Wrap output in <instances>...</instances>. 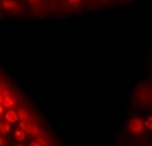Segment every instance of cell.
<instances>
[{
  "label": "cell",
  "instance_id": "6",
  "mask_svg": "<svg viewBox=\"0 0 152 146\" xmlns=\"http://www.w3.org/2000/svg\"><path fill=\"white\" fill-rule=\"evenodd\" d=\"M11 125L12 124H9L8 121H2V122H0V133H2V136H6L11 131Z\"/></svg>",
  "mask_w": 152,
  "mask_h": 146
},
{
  "label": "cell",
  "instance_id": "1",
  "mask_svg": "<svg viewBox=\"0 0 152 146\" xmlns=\"http://www.w3.org/2000/svg\"><path fill=\"white\" fill-rule=\"evenodd\" d=\"M136 101L142 106L152 104V87L151 85L139 87L137 91H136Z\"/></svg>",
  "mask_w": 152,
  "mask_h": 146
},
{
  "label": "cell",
  "instance_id": "11",
  "mask_svg": "<svg viewBox=\"0 0 152 146\" xmlns=\"http://www.w3.org/2000/svg\"><path fill=\"white\" fill-rule=\"evenodd\" d=\"M145 127H146L148 130H151V131H152V116H149V118L145 121Z\"/></svg>",
  "mask_w": 152,
  "mask_h": 146
},
{
  "label": "cell",
  "instance_id": "12",
  "mask_svg": "<svg viewBox=\"0 0 152 146\" xmlns=\"http://www.w3.org/2000/svg\"><path fill=\"white\" fill-rule=\"evenodd\" d=\"M67 3H69L70 6H78V5L82 3V0H67Z\"/></svg>",
  "mask_w": 152,
  "mask_h": 146
},
{
  "label": "cell",
  "instance_id": "13",
  "mask_svg": "<svg viewBox=\"0 0 152 146\" xmlns=\"http://www.w3.org/2000/svg\"><path fill=\"white\" fill-rule=\"evenodd\" d=\"M0 146H8V142H6V137L5 136L0 137Z\"/></svg>",
  "mask_w": 152,
  "mask_h": 146
},
{
  "label": "cell",
  "instance_id": "3",
  "mask_svg": "<svg viewBox=\"0 0 152 146\" xmlns=\"http://www.w3.org/2000/svg\"><path fill=\"white\" fill-rule=\"evenodd\" d=\"M0 8H2V11L6 12V14L20 12V5L15 2V0H2V2H0Z\"/></svg>",
  "mask_w": 152,
  "mask_h": 146
},
{
  "label": "cell",
  "instance_id": "2",
  "mask_svg": "<svg viewBox=\"0 0 152 146\" xmlns=\"http://www.w3.org/2000/svg\"><path fill=\"white\" fill-rule=\"evenodd\" d=\"M127 128H128V133H131L133 136H140V134H143L146 127H145V121L136 116V118H131L128 121Z\"/></svg>",
  "mask_w": 152,
  "mask_h": 146
},
{
  "label": "cell",
  "instance_id": "8",
  "mask_svg": "<svg viewBox=\"0 0 152 146\" xmlns=\"http://www.w3.org/2000/svg\"><path fill=\"white\" fill-rule=\"evenodd\" d=\"M26 136H27V133H26L24 130H21V128H18V130L15 131V139H17L18 142H24V140H26Z\"/></svg>",
  "mask_w": 152,
  "mask_h": 146
},
{
  "label": "cell",
  "instance_id": "4",
  "mask_svg": "<svg viewBox=\"0 0 152 146\" xmlns=\"http://www.w3.org/2000/svg\"><path fill=\"white\" fill-rule=\"evenodd\" d=\"M15 97L12 96V93H8V94H2L0 96V104H2V107H5V109H12L14 106H15Z\"/></svg>",
  "mask_w": 152,
  "mask_h": 146
},
{
  "label": "cell",
  "instance_id": "7",
  "mask_svg": "<svg viewBox=\"0 0 152 146\" xmlns=\"http://www.w3.org/2000/svg\"><path fill=\"white\" fill-rule=\"evenodd\" d=\"M18 118H20V122H21V121H24V122H27V121H30V116H28V112H27L26 109H20V110H18Z\"/></svg>",
  "mask_w": 152,
  "mask_h": 146
},
{
  "label": "cell",
  "instance_id": "15",
  "mask_svg": "<svg viewBox=\"0 0 152 146\" xmlns=\"http://www.w3.org/2000/svg\"><path fill=\"white\" fill-rule=\"evenodd\" d=\"M30 146H40V145H39V143L34 140V142H31V143H30Z\"/></svg>",
  "mask_w": 152,
  "mask_h": 146
},
{
  "label": "cell",
  "instance_id": "10",
  "mask_svg": "<svg viewBox=\"0 0 152 146\" xmlns=\"http://www.w3.org/2000/svg\"><path fill=\"white\" fill-rule=\"evenodd\" d=\"M27 2H28V5H30V6L37 8V6H40V5H42L43 0H27Z\"/></svg>",
  "mask_w": 152,
  "mask_h": 146
},
{
  "label": "cell",
  "instance_id": "5",
  "mask_svg": "<svg viewBox=\"0 0 152 146\" xmlns=\"http://www.w3.org/2000/svg\"><path fill=\"white\" fill-rule=\"evenodd\" d=\"M5 121H8L9 124H14V122L20 121V118H18V112H15L14 109L8 110V112L5 113Z\"/></svg>",
  "mask_w": 152,
  "mask_h": 146
},
{
  "label": "cell",
  "instance_id": "14",
  "mask_svg": "<svg viewBox=\"0 0 152 146\" xmlns=\"http://www.w3.org/2000/svg\"><path fill=\"white\" fill-rule=\"evenodd\" d=\"M36 142H37L40 146H45V145H46V143H45V140H43V137H37V139H36Z\"/></svg>",
  "mask_w": 152,
  "mask_h": 146
},
{
  "label": "cell",
  "instance_id": "9",
  "mask_svg": "<svg viewBox=\"0 0 152 146\" xmlns=\"http://www.w3.org/2000/svg\"><path fill=\"white\" fill-rule=\"evenodd\" d=\"M30 136H34L36 139H37V137H40V130H39V127H37V125H34V124H33V127H31V133H30Z\"/></svg>",
  "mask_w": 152,
  "mask_h": 146
},
{
  "label": "cell",
  "instance_id": "16",
  "mask_svg": "<svg viewBox=\"0 0 152 146\" xmlns=\"http://www.w3.org/2000/svg\"><path fill=\"white\" fill-rule=\"evenodd\" d=\"M15 146H23V145H15Z\"/></svg>",
  "mask_w": 152,
  "mask_h": 146
}]
</instances>
